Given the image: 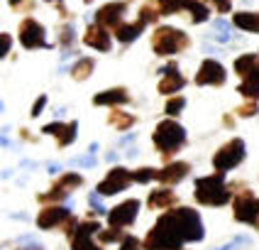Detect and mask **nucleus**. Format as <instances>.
<instances>
[{"instance_id":"obj_1","label":"nucleus","mask_w":259,"mask_h":250,"mask_svg":"<svg viewBox=\"0 0 259 250\" xmlns=\"http://www.w3.org/2000/svg\"><path fill=\"white\" fill-rule=\"evenodd\" d=\"M201 238V216L193 208H171L164 216H159L142 245L144 250H181L184 243H196Z\"/></svg>"},{"instance_id":"obj_2","label":"nucleus","mask_w":259,"mask_h":250,"mask_svg":"<svg viewBox=\"0 0 259 250\" xmlns=\"http://www.w3.org/2000/svg\"><path fill=\"white\" fill-rule=\"evenodd\" d=\"M230 199V191L225 187V172L196 179V201L203 206H223Z\"/></svg>"},{"instance_id":"obj_3","label":"nucleus","mask_w":259,"mask_h":250,"mask_svg":"<svg viewBox=\"0 0 259 250\" xmlns=\"http://www.w3.org/2000/svg\"><path fill=\"white\" fill-rule=\"evenodd\" d=\"M237 74L245 79V84L240 86V93L245 98H259V57L257 54H245L235 61Z\"/></svg>"},{"instance_id":"obj_4","label":"nucleus","mask_w":259,"mask_h":250,"mask_svg":"<svg viewBox=\"0 0 259 250\" xmlns=\"http://www.w3.org/2000/svg\"><path fill=\"white\" fill-rule=\"evenodd\" d=\"M184 142H186V130H184L179 123L164 120V123L157 125V130H154V145H157L164 155H174Z\"/></svg>"},{"instance_id":"obj_5","label":"nucleus","mask_w":259,"mask_h":250,"mask_svg":"<svg viewBox=\"0 0 259 250\" xmlns=\"http://www.w3.org/2000/svg\"><path fill=\"white\" fill-rule=\"evenodd\" d=\"M186 44H188L186 34H184L181 29H174V27H159L157 32H154V37H152V47H154V52L161 54V57L181 52Z\"/></svg>"},{"instance_id":"obj_6","label":"nucleus","mask_w":259,"mask_h":250,"mask_svg":"<svg viewBox=\"0 0 259 250\" xmlns=\"http://www.w3.org/2000/svg\"><path fill=\"white\" fill-rule=\"evenodd\" d=\"M242 157H245V142L240 137H235L228 145H223L218 150V155L213 157V167L218 172H228L232 167H237L242 162Z\"/></svg>"},{"instance_id":"obj_7","label":"nucleus","mask_w":259,"mask_h":250,"mask_svg":"<svg viewBox=\"0 0 259 250\" xmlns=\"http://www.w3.org/2000/svg\"><path fill=\"white\" fill-rule=\"evenodd\" d=\"M235 219L240 223H252L259 228V199L254 194L245 191L235 199Z\"/></svg>"},{"instance_id":"obj_8","label":"nucleus","mask_w":259,"mask_h":250,"mask_svg":"<svg viewBox=\"0 0 259 250\" xmlns=\"http://www.w3.org/2000/svg\"><path fill=\"white\" fill-rule=\"evenodd\" d=\"M130 182H135V174L127 172V169H122V167H115V169L108 172V176L98 184V194H103V196H113V194L125 189Z\"/></svg>"},{"instance_id":"obj_9","label":"nucleus","mask_w":259,"mask_h":250,"mask_svg":"<svg viewBox=\"0 0 259 250\" xmlns=\"http://www.w3.org/2000/svg\"><path fill=\"white\" fill-rule=\"evenodd\" d=\"M137 211H140V201L137 199H127V201H122L108 213V223L113 228H125V226H130L132 221L137 219Z\"/></svg>"},{"instance_id":"obj_10","label":"nucleus","mask_w":259,"mask_h":250,"mask_svg":"<svg viewBox=\"0 0 259 250\" xmlns=\"http://www.w3.org/2000/svg\"><path fill=\"white\" fill-rule=\"evenodd\" d=\"M20 42H22V47H27V49L49 47V42L44 40V27L37 20H32V17L20 25Z\"/></svg>"},{"instance_id":"obj_11","label":"nucleus","mask_w":259,"mask_h":250,"mask_svg":"<svg viewBox=\"0 0 259 250\" xmlns=\"http://www.w3.org/2000/svg\"><path fill=\"white\" fill-rule=\"evenodd\" d=\"M81 184H83L81 174H73V172L71 174H64L59 179V184L49 191V194H42V196H39V201H59V199H66L69 191L76 189V187H81Z\"/></svg>"},{"instance_id":"obj_12","label":"nucleus","mask_w":259,"mask_h":250,"mask_svg":"<svg viewBox=\"0 0 259 250\" xmlns=\"http://www.w3.org/2000/svg\"><path fill=\"white\" fill-rule=\"evenodd\" d=\"M196 81H198L201 86H220V84L225 81V69H223V64H218L213 59L203 61L201 72L196 76Z\"/></svg>"},{"instance_id":"obj_13","label":"nucleus","mask_w":259,"mask_h":250,"mask_svg":"<svg viewBox=\"0 0 259 250\" xmlns=\"http://www.w3.org/2000/svg\"><path fill=\"white\" fill-rule=\"evenodd\" d=\"M98 231H101V223H96V221L81 223V226L76 228V233L71 235L73 238V250H101L96 243H91V235L98 233Z\"/></svg>"},{"instance_id":"obj_14","label":"nucleus","mask_w":259,"mask_h":250,"mask_svg":"<svg viewBox=\"0 0 259 250\" xmlns=\"http://www.w3.org/2000/svg\"><path fill=\"white\" fill-rule=\"evenodd\" d=\"M69 219H71V216H69V208H66V206H49V208L39 211L37 226H39L42 231H47V228H54L59 223H66Z\"/></svg>"},{"instance_id":"obj_15","label":"nucleus","mask_w":259,"mask_h":250,"mask_svg":"<svg viewBox=\"0 0 259 250\" xmlns=\"http://www.w3.org/2000/svg\"><path fill=\"white\" fill-rule=\"evenodd\" d=\"M125 8H127L125 3H110V5H105V8H101L96 13V20L101 22L103 27H120V20H122Z\"/></svg>"},{"instance_id":"obj_16","label":"nucleus","mask_w":259,"mask_h":250,"mask_svg":"<svg viewBox=\"0 0 259 250\" xmlns=\"http://www.w3.org/2000/svg\"><path fill=\"white\" fill-rule=\"evenodd\" d=\"M83 42H86L88 47H93V49L108 52V49H110V37H108V27H103L101 22L91 25V27L86 29V37H83Z\"/></svg>"},{"instance_id":"obj_17","label":"nucleus","mask_w":259,"mask_h":250,"mask_svg":"<svg viewBox=\"0 0 259 250\" xmlns=\"http://www.w3.org/2000/svg\"><path fill=\"white\" fill-rule=\"evenodd\" d=\"M161 74H164V79H161V84H159V91H161L164 96H166V93H174V91H179V88L184 86V76L179 74L176 64H169Z\"/></svg>"},{"instance_id":"obj_18","label":"nucleus","mask_w":259,"mask_h":250,"mask_svg":"<svg viewBox=\"0 0 259 250\" xmlns=\"http://www.w3.org/2000/svg\"><path fill=\"white\" fill-rule=\"evenodd\" d=\"M188 169L191 167H188L186 162H174V164H166L161 172H157V179L166 182V184H176V182H181L188 174Z\"/></svg>"},{"instance_id":"obj_19","label":"nucleus","mask_w":259,"mask_h":250,"mask_svg":"<svg viewBox=\"0 0 259 250\" xmlns=\"http://www.w3.org/2000/svg\"><path fill=\"white\" fill-rule=\"evenodd\" d=\"M176 204V196H174V191L169 189H157L152 191V196L147 199V206L149 208H169V206Z\"/></svg>"},{"instance_id":"obj_20","label":"nucleus","mask_w":259,"mask_h":250,"mask_svg":"<svg viewBox=\"0 0 259 250\" xmlns=\"http://www.w3.org/2000/svg\"><path fill=\"white\" fill-rule=\"evenodd\" d=\"M127 101V91L125 88H113V91H103L98 93L93 103L96 105H115V103H125Z\"/></svg>"},{"instance_id":"obj_21","label":"nucleus","mask_w":259,"mask_h":250,"mask_svg":"<svg viewBox=\"0 0 259 250\" xmlns=\"http://www.w3.org/2000/svg\"><path fill=\"white\" fill-rule=\"evenodd\" d=\"M142 29H144V22L137 20V22H132V25H120L115 34L120 42H132V40H137V34H140Z\"/></svg>"},{"instance_id":"obj_22","label":"nucleus","mask_w":259,"mask_h":250,"mask_svg":"<svg viewBox=\"0 0 259 250\" xmlns=\"http://www.w3.org/2000/svg\"><path fill=\"white\" fill-rule=\"evenodd\" d=\"M235 25L242 29H249V32H259V13H237Z\"/></svg>"},{"instance_id":"obj_23","label":"nucleus","mask_w":259,"mask_h":250,"mask_svg":"<svg viewBox=\"0 0 259 250\" xmlns=\"http://www.w3.org/2000/svg\"><path fill=\"white\" fill-rule=\"evenodd\" d=\"M186 8L191 10V15H193V22H203V20L208 17V8H205L203 3H198V0H186Z\"/></svg>"},{"instance_id":"obj_24","label":"nucleus","mask_w":259,"mask_h":250,"mask_svg":"<svg viewBox=\"0 0 259 250\" xmlns=\"http://www.w3.org/2000/svg\"><path fill=\"white\" fill-rule=\"evenodd\" d=\"M76 123H69V125H64L61 128V132H59L57 137H59V147H66L69 142H73V137H76Z\"/></svg>"},{"instance_id":"obj_25","label":"nucleus","mask_w":259,"mask_h":250,"mask_svg":"<svg viewBox=\"0 0 259 250\" xmlns=\"http://www.w3.org/2000/svg\"><path fill=\"white\" fill-rule=\"evenodd\" d=\"M91 72H93V59H81V61L71 69L73 79H86Z\"/></svg>"},{"instance_id":"obj_26","label":"nucleus","mask_w":259,"mask_h":250,"mask_svg":"<svg viewBox=\"0 0 259 250\" xmlns=\"http://www.w3.org/2000/svg\"><path fill=\"white\" fill-rule=\"evenodd\" d=\"M215 40H220V42H228L230 40V25L225 22V20H215Z\"/></svg>"},{"instance_id":"obj_27","label":"nucleus","mask_w":259,"mask_h":250,"mask_svg":"<svg viewBox=\"0 0 259 250\" xmlns=\"http://www.w3.org/2000/svg\"><path fill=\"white\" fill-rule=\"evenodd\" d=\"M159 8L164 13H179L181 8H186V0H159Z\"/></svg>"},{"instance_id":"obj_28","label":"nucleus","mask_w":259,"mask_h":250,"mask_svg":"<svg viewBox=\"0 0 259 250\" xmlns=\"http://www.w3.org/2000/svg\"><path fill=\"white\" fill-rule=\"evenodd\" d=\"M135 123V118L132 116H120V113H113L110 116V125H115V128H120V130H125L127 125H132Z\"/></svg>"},{"instance_id":"obj_29","label":"nucleus","mask_w":259,"mask_h":250,"mask_svg":"<svg viewBox=\"0 0 259 250\" xmlns=\"http://www.w3.org/2000/svg\"><path fill=\"white\" fill-rule=\"evenodd\" d=\"M132 174H135V182H140V184H147V182L157 179V169H137V172H132Z\"/></svg>"},{"instance_id":"obj_30","label":"nucleus","mask_w":259,"mask_h":250,"mask_svg":"<svg viewBox=\"0 0 259 250\" xmlns=\"http://www.w3.org/2000/svg\"><path fill=\"white\" fill-rule=\"evenodd\" d=\"M98 238H101L103 243H113V240H122V235H120V231H117V228H113V226H110V231H98Z\"/></svg>"},{"instance_id":"obj_31","label":"nucleus","mask_w":259,"mask_h":250,"mask_svg":"<svg viewBox=\"0 0 259 250\" xmlns=\"http://www.w3.org/2000/svg\"><path fill=\"white\" fill-rule=\"evenodd\" d=\"M184 105H186V101H184L181 96H179V98H171V101L166 103V113H169V116H179V111H181Z\"/></svg>"},{"instance_id":"obj_32","label":"nucleus","mask_w":259,"mask_h":250,"mask_svg":"<svg viewBox=\"0 0 259 250\" xmlns=\"http://www.w3.org/2000/svg\"><path fill=\"white\" fill-rule=\"evenodd\" d=\"M120 250H140V240H137L135 235H127V238H122Z\"/></svg>"},{"instance_id":"obj_33","label":"nucleus","mask_w":259,"mask_h":250,"mask_svg":"<svg viewBox=\"0 0 259 250\" xmlns=\"http://www.w3.org/2000/svg\"><path fill=\"white\" fill-rule=\"evenodd\" d=\"M142 17H140V20H142L144 25H147V22H154V20H157V13H154V10H152V8H142Z\"/></svg>"},{"instance_id":"obj_34","label":"nucleus","mask_w":259,"mask_h":250,"mask_svg":"<svg viewBox=\"0 0 259 250\" xmlns=\"http://www.w3.org/2000/svg\"><path fill=\"white\" fill-rule=\"evenodd\" d=\"M73 42V29L71 27H64L61 29V44L66 47V44H71Z\"/></svg>"},{"instance_id":"obj_35","label":"nucleus","mask_w":259,"mask_h":250,"mask_svg":"<svg viewBox=\"0 0 259 250\" xmlns=\"http://www.w3.org/2000/svg\"><path fill=\"white\" fill-rule=\"evenodd\" d=\"M210 3H215L218 13H228L230 10V0H210Z\"/></svg>"},{"instance_id":"obj_36","label":"nucleus","mask_w":259,"mask_h":250,"mask_svg":"<svg viewBox=\"0 0 259 250\" xmlns=\"http://www.w3.org/2000/svg\"><path fill=\"white\" fill-rule=\"evenodd\" d=\"M22 5H27V8H32V3H29V0H10V8H13V10H20Z\"/></svg>"},{"instance_id":"obj_37","label":"nucleus","mask_w":259,"mask_h":250,"mask_svg":"<svg viewBox=\"0 0 259 250\" xmlns=\"http://www.w3.org/2000/svg\"><path fill=\"white\" fill-rule=\"evenodd\" d=\"M44 103H47V98H39V101L34 103V108H32V116H39V113H42V108H44Z\"/></svg>"},{"instance_id":"obj_38","label":"nucleus","mask_w":259,"mask_h":250,"mask_svg":"<svg viewBox=\"0 0 259 250\" xmlns=\"http://www.w3.org/2000/svg\"><path fill=\"white\" fill-rule=\"evenodd\" d=\"M257 113V105H245V108H240V116H254Z\"/></svg>"},{"instance_id":"obj_39","label":"nucleus","mask_w":259,"mask_h":250,"mask_svg":"<svg viewBox=\"0 0 259 250\" xmlns=\"http://www.w3.org/2000/svg\"><path fill=\"white\" fill-rule=\"evenodd\" d=\"M76 164H88V167H93L96 160H93V157H81V160H76Z\"/></svg>"},{"instance_id":"obj_40","label":"nucleus","mask_w":259,"mask_h":250,"mask_svg":"<svg viewBox=\"0 0 259 250\" xmlns=\"http://www.w3.org/2000/svg\"><path fill=\"white\" fill-rule=\"evenodd\" d=\"M8 44H10V34H3V54H8Z\"/></svg>"}]
</instances>
